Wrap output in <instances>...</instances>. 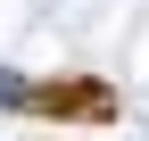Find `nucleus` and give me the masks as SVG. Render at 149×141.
<instances>
[{
  "label": "nucleus",
  "mask_w": 149,
  "mask_h": 141,
  "mask_svg": "<svg viewBox=\"0 0 149 141\" xmlns=\"http://www.w3.org/2000/svg\"><path fill=\"white\" fill-rule=\"evenodd\" d=\"M33 108H42V116H91V125H108V116H116V100H108L100 83H42V91H33Z\"/></svg>",
  "instance_id": "nucleus-1"
}]
</instances>
